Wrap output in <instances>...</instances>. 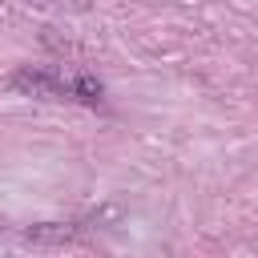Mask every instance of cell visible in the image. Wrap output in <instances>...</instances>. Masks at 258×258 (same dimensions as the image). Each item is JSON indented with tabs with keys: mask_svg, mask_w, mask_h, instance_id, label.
I'll return each instance as SVG.
<instances>
[{
	"mask_svg": "<svg viewBox=\"0 0 258 258\" xmlns=\"http://www.w3.org/2000/svg\"><path fill=\"white\" fill-rule=\"evenodd\" d=\"M8 89L24 93V97H44V101H81V105H101V81H93L89 73L77 69H20L8 77Z\"/></svg>",
	"mask_w": 258,
	"mask_h": 258,
	"instance_id": "cell-1",
	"label": "cell"
},
{
	"mask_svg": "<svg viewBox=\"0 0 258 258\" xmlns=\"http://www.w3.org/2000/svg\"><path fill=\"white\" fill-rule=\"evenodd\" d=\"M32 4H44V8H48V4H60V0H32Z\"/></svg>",
	"mask_w": 258,
	"mask_h": 258,
	"instance_id": "cell-2",
	"label": "cell"
}]
</instances>
